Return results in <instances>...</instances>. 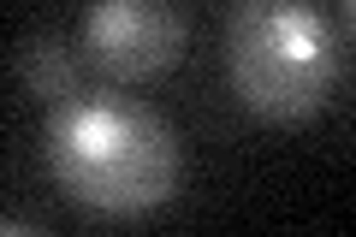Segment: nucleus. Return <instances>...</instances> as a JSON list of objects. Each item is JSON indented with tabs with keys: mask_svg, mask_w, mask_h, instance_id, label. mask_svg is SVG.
Segmentation results:
<instances>
[{
	"mask_svg": "<svg viewBox=\"0 0 356 237\" xmlns=\"http://www.w3.org/2000/svg\"><path fill=\"white\" fill-rule=\"evenodd\" d=\"M48 166L95 213H149L178 184V137L154 107L125 95H65L48 113Z\"/></svg>",
	"mask_w": 356,
	"mask_h": 237,
	"instance_id": "obj_1",
	"label": "nucleus"
},
{
	"mask_svg": "<svg viewBox=\"0 0 356 237\" xmlns=\"http://www.w3.org/2000/svg\"><path fill=\"white\" fill-rule=\"evenodd\" d=\"M226 77L261 119H309L339 83V36L303 0H238L226 24Z\"/></svg>",
	"mask_w": 356,
	"mask_h": 237,
	"instance_id": "obj_2",
	"label": "nucleus"
},
{
	"mask_svg": "<svg viewBox=\"0 0 356 237\" xmlns=\"http://www.w3.org/2000/svg\"><path fill=\"white\" fill-rule=\"evenodd\" d=\"M350 18H356V0H350Z\"/></svg>",
	"mask_w": 356,
	"mask_h": 237,
	"instance_id": "obj_5",
	"label": "nucleus"
},
{
	"mask_svg": "<svg viewBox=\"0 0 356 237\" xmlns=\"http://www.w3.org/2000/svg\"><path fill=\"white\" fill-rule=\"evenodd\" d=\"M83 54L95 72L154 77L184 54V13L178 0H89L83 6Z\"/></svg>",
	"mask_w": 356,
	"mask_h": 237,
	"instance_id": "obj_3",
	"label": "nucleus"
},
{
	"mask_svg": "<svg viewBox=\"0 0 356 237\" xmlns=\"http://www.w3.org/2000/svg\"><path fill=\"white\" fill-rule=\"evenodd\" d=\"M18 72H24V83L36 89V95L65 101V95H77L83 65H77L72 42H60V36H30L24 48H18Z\"/></svg>",
	"mask_w": 356,
	"mask_h": 237,
	"instance_id": "obj_4",
	"label": "nucleus"
}]
</instances>
